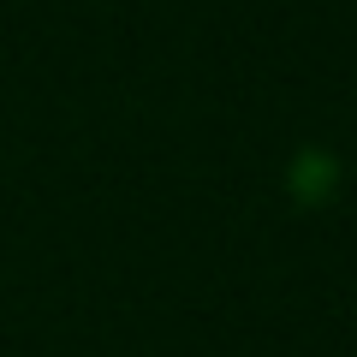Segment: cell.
<instances>
[{
    "mask_svg": "<svg viewBox=\"0 0 357 357\" xmlns=\"http://www.w3.org/2000/svg\"><path fill=\"white\" fill-rule=\"evenodd\" d=\"M333 178H340V167H333L328 155H298V161H292V173H286V185H292V197H298V203H321Z\"/></svg>",
    "mask_w": 357,
    "mask_h": 357,
    "instance_id": "cell-1",
    "label": "cell"
}]
</instances>
